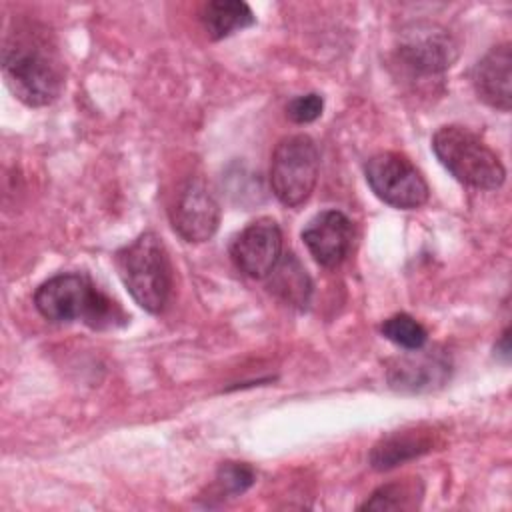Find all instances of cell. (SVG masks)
I'll return each instance as SVG.
<instances>
[{"mask_svg": "<svg viewBox=\"0 0 512 512\" xmlns=\"http://www.w3.org/2000/svg\"><path fill=\"white\" fill-rule=\"evenodd\" d=\"M398 58L414 74L434 76L458 58V42L436 22H414L398 36Z\"/></svg>", "mask_w": 512, "mask_h": 512, "instance_id": "7", "label": "cell"}, {"mask_svg": "<svg viewBox=\"0 0 512 512\" xmlns=\"http://www.w3.org/2000/svg\"><path fill=\"white\" fill-rule=\"evenodd\" d=\"M472 86L476 96L500 112H508L512 104V50L510 44L490 48L472 68Z\"/></svg>", "mask_w": 512, "mask_h": 512, "instance_id": "11", "label": "cell"}, {"mask_svg": "<svg viewBox=\"0 0 512 512\" xmlns=\"http://www.w3.org/2000/svg\"><path fill=\"white\" fill-rule=\"evenodd\" d=\"M432 150L440 164L462 184L496 190L506 180L500 156L470 128L448 124L434 132Z\"/></svg>", "mask_w": 512, "mask_h": 512, "instance_id": "4", "label": "cell"}, {"mask_svg": "<svg viewBox=\"0 0 512 512\" xmlns=\"http://www.w3.org/2000/svg\"><path fill=\"white\" fill-rule=\"evenodd\" d=\"M302 240L320 266L336 268L352 248L354 228L344 212L322 210L308 220L302 230Z\"/></svg>", "mask_w": 512, "mask_h": 512, "instance_id": "10", "label": "cell"}, {"mask_svg": "<svg viewBox=\"0 0 512 512\" xmlns=\"http://www.w3.org/2000/svg\"><path fill=\"white\" fill-rule=\"evenodd\" d=\"M424 496V484L418 476L392 480L376 488L360 510H414Z\"/></svg>", "mask_w": 512, "mask_h": 512, "instance_id": "16", "label": "cell"}, {"mask_svg": "<svg viewBox=\"0 0 512 512\" xmlns=\"http://www.w3.org/2000/svg\"><path fill=\"white\" fill-rule=\"evenodd\" d=\"M118 274L134 302L150 314H160L172 292V264L162 238L144 232L116 252Z\"/></svg>", "mask_w": 512, "mask_h": 512, "instance_id": "3", "label": "cell"}, {"mask_svg": "<svg viewBox=\"0 0 512 512\" xmlns=\"http://www.w3.org/2000/svg\"><path fill=\"white\" fill-rule=\"evenodd\" d=\"M380 332L384 334V338L406 350H418L428 340L426 328L410 314H394L386 318L380 326Z\"/></svg>", "mask_w": 512, "mask_h": 512, "instance_id": "17", "label": "cell"}, {"mask_svg": "<svg viewBox=\"0 0 512 512\" xmlns=\"http://www.w3.org/2000/svg\"><path fill=\"white\" fill-rule=\"evenodd\" d=\"M372 192L388 206L414 210L426 204L430 188L412 160L400 152H378L364 166Z\"/></svg>", "mask_w": 512, "mask_h": 512, "instance_id": "6", "label": "cell"}, {"mask_svg": "<svg viewBox=\"0 0 512 512\" xmlns=\"http://www.w3.org/2000/svg\"><path fill=\"white\" fill-rule=\"evenodd\" d=\"M436 442V432L424 424L394 430L382 436L370 450V466L378 472L396 468L404 462L420 458L430 452Z\"/></svg>", "mask_w": 512, "mask_h": 512, "instance_id": "13", "label": "cell"}, {"mask_svg": "<svg viewBox=\"0 0 512 512\" xmlns=\"http://www.w3.org/2000/svg\"><path fill=\"white\" fill-rule=\"evenodd\" d=\"M36 310L50 322L82 320L90 328H112L116 320H124L122 310L100 292L88 274L66 272L56 274L34 292Z\"/></svg>", "mask_w": 512, "mask_h": 512, "instance_id": "2", "label": "cell"}, {"mask_svg": "<svg viewBox=\"0 0 512 512\" xmlns=\"http://www.w3.org/2000/svg\"><path fill=\"white\" fill-rule=\"evenodd\" d=\"M320 154L316 142L306 134L282 138L270 160V188L280 204L302 206L318 182Z\"/></svg>", "mask_w": 512, "mask_h": 512, "instance_id": "5", "label": "cell"}, {"mask_svg": "<svg viewBox=\"0 0 512 512\" xmlns=\"http://www.w3.org/2000/svg\"><path fill=\"white\" fill-rule=\"evenodd\" d=\"M256 480V472L248 462H224L216 472V488L220 496L244 494Z\"/></svg>", "mask_w": 512, "mask_h": 512, "instance_id": "18", "label": "cell"}, {"mask_svg": "<svg viewBox=\"0 0 512 512\" xmlns=\"http://www.w3.org/2000/svg\"><path fill=\"white\" fill-rule=\"evenodd\" d=\"M170 222L186 242H206L220 226V204L202 180H188L170 208Z\"/></svg>", "mask_w": 512, "mask_h": 512, "instance_id": "9", "label": "cell"}, {"mask_svg": "<svg viewBox=\"0 0 512 512\" xmlns=\"http://www.w3.org/2000/svg\"><path fill=\"white\" fill-rule=\"evenodd\" d=\"M230 256L248 278H266L282 256V230L278 222L268 216L252 220L234 236Z\"/></svg>", "mask_w": 512, "mask_h": 512, "instance_id": "8", "label": "cell"}, {"mask_svg": "<svg viewBox=\"0 0 512 512\" xmlns=\"http://www.w3.org/2000/svg\"><path fill=\"white\" fill-rule=\"evenodd\" d=\"M268 290L284 304L294 308H306L312 294V282L304 266L294 254L280 256L274 270L266 276Z\"/></svg>", "mask_w": 512, "mask_h": 512, "instance_id": "14", "label": "cell"}, {"mask_svg": "<svg viewBox=\"0 0 512 512\" xmlns=\"http://www.w3.org/2000/svg\"><path fill=\"white\" fill-rule=\"evenodd\" d=\"M496 350H502L500 354H502L504 358H508V354H510V346H508V330L502 334V338H500V342H498Z\"/></svg>", "mask_w": 512, "mask_h": 512, "instance_id": "20", "label": "cell"}, {"mask_svg": "<svg viewBox=\"0 0 512 512\" xmlns=\"http://www.w3.org/2000/svg\"><path fill=\"white\" fill-rule=\"evenodd\" d=\"M322 110H324V100L316 92L296 96L286 104V116L296 124H310L318 120Z\"/></svg>", "mask_w": 512, "mask_h": 512, "instance_id": "19", "label": "cell"}, {"mask_svg": "<svg viewBox=\"0 0 512 512\" xmlns=\"http://www.w3.org/2000/svg\"><path fill=\"white\" fill-rule=\"evenodd\" d=\"M450 374V360L442 352L414 350V356L398 358L388 370V382L398 392H426L442 386Z\"/></svg>", "mask_w": 512, "mask_h": 512, "instance_id": "12", "label": "cell"}, {"mask_svg": "<svg viewBox=\"0 0 512 512\" xmlns=\"http://www.w3.org/2000/svg\"><path fill=\"white\" fill-rule=\"evenodd\" d=\"M2 70L12 94L26 106H48L64 88V62L50 30L18 20L4 36Z\"/></svg>", "mask_w": 512, "mask_h": 512, "instance_id": "1", "label": "cell"}, {"mask_svg": "<svg viewBox=\"0 0 512 512\" xmlns=\"http://www.w3.org/2000/svg\"><path fill=\"white\" fill-rule=\"evenodd\" d=\"M202 26L212 40H222L256 22L252 8L242 0H212L202 6Z\"/></svg>", "mask_w": 512, "mask_h": 512, "instance_id": "15", "label": "cell"}]
</instances>
